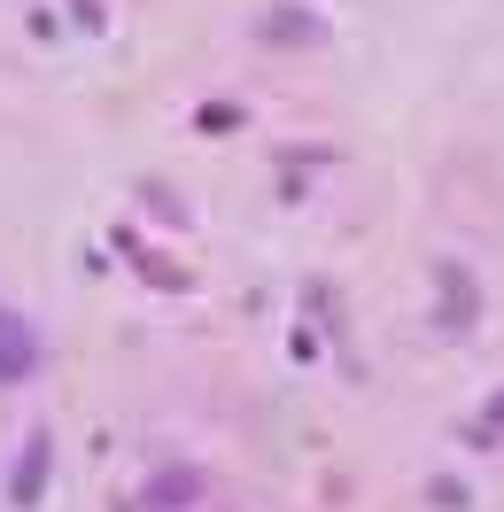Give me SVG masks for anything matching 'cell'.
Returning a JSON list of instances; mask_svg holds the SVG:
<instances>
[{
  "label": "cell",
  "mask_w": 504,
  "mask_h": 512,
  "mask_svg": "<svg viewBox=\"0 0 504 512\" xmlns=\"http://www.w3.org/2000/svg\"><path fill=\"white\" fill-rule=\"evenodd\" d=\"M32 365H39V334L0 303V381H32Z\"/></svg>",
  "instance_id": "6da1fadb"
},
{
  "label": "cell",
  "mask_w": 504,
  "mask_h": 512,
  "mask_svg": "<svg viewBox=\"0 0 504 512\" xmlns=\"http://www.w3.org/2000/svg\"><path fill=\"white\" fill-rule=\"evenodd\" d=\"M435 280H442V326H450V334H466V326H473V311H481L473 280L458 272V264H435Z\"/></svg>",
  "instance_id": "7a4b0ae2"
},
{
  "label": "cell",
  "mask_w": 504,
  "mask_h": 512,
  "mask_svg": "<svg viewBox=\"0 0 504 512\" xmlns=\"http://www.w3.org/2000/svg\"><path fill=\"white\" fill-rule=\"evenodd\" d=\"M466 443H473V450H497V443H504V396H489V404H481V419L466 427Z\"/></svg>",
  "instance_id": "3957f363"
},
{
  "label": "cell",
  "mask_w": 504,
  "mask_h": 512,
  "mask_svg": "<svg viewBox=\"0 0 504 512\" xmlns=\"http://www.w3.org/2000/svg\"><path fill=\"white\" fill-rule=\"evenodd\" d=\"M39 474H47V435H32V450H24V466H16V497H24V505L39 497Z\"/></svg>",
  "instance_id": "277c9868"
},
{
  "label": "cell",
  "mask_w": 504,
  "mask_h": 512,
  "mask_svg": "<svg viewBox=\"0 0 504 512\" xmlns=\"http://www.w3.org/2000/svg\"><path fill=\"white\" fill-rule=\"evenodd\" d=\"M264 32H272V39H295V32H303V39H318V16H272Z\"/></svg>",
  "instance_id": "5b68a950"
}]
</instances>
